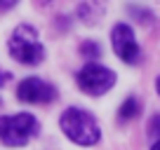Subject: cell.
I'll use <instances>...</instances> for the list:
<instances>
[{
  "instance_id": "cell-9",
  "label": "cell",
  "mask_w": 160,
  "mask_h": 150,
  "mask_svg": "<svg viewBox=\"0 0 160 150\" xmlns=\"http://www.w3.org/2000/svg\"><path fill=\"white\" fill-rule=\"evenodd\" d=\"M82 54H92V56H97V54H99V49H97V45H82Z\"/></svg>"
},
{
  "instance_id": "cell-2",
  "label": "cell",
  "mask_w": 160,
  "mask_h": 150,
  "mask_svg": "<svg viewBox=\"0 0 160 150\" xmlns=\"http://www.w3.org/2000/svg\"><path fill=\"white\" fill-rule=\"evenodd\" d=\"M10 54L14 61H19L24 66H35L45 59V49L40 45L38 33H35L33 26L21 24L14 28V33L10 38Z\"/></svg>"
},
{
  "instance_id": "cell-3",
  "label": "cell",
  "mask_w": 160,
  "mask_h": 150,
  "mask_svg": "<svg viewBox=\"0 0 160 150\" xmlns=\"http://www.w3.org/2000/svg\"><path fill=\"white\" fill-rule=\"evenodd\" d=\"M38 131V120L31 113H17V115L0 117V141L10 148L26 145Z\"/></svg>"
},
{
  "instance_id": "cell-4",
  "label": "cell",
  "mask_w": 160,
  "mask_h": 150,
  "mask_svg": "<svg viewBox=\"0 0 160 150\" xmlns=\"http://www.w3.org/2000/svg\"><path fill=\"white\" fill-rule=\"evenodd\" d=\"M115 85V73L101 63H85L78 73V87L90 96H101Z\"/></svg>"
},
{
  "instance_id": "cell-10",
  "label": "cell",
  "mask_w": 160,
  "mask_h": 150,
  "mask_svg": "<svg viewBox=\"0 0 160 150\" xmlns=\"http://www.w3.org/2000/svg\"><path fill=\"white\" fill-rule=\"evenodd\" d=\"M14 2H17V0H0V10H10Z\"/></svg>"
},
{
  "instance_id": "cell-5",
  "label": "cell",
  "mask_w": 160,
  "mask_h": 150,
  "mask_svg": "<svg viewBox=\"0 0 160 150\" xmlns=\"http://www.w3.org/2000/svg\"><path fill=\"white\" fill-rule=\"evenodd\" d=\"M111 42H113V49L125 63H137L139 61V45H137V38L132 33V28L127 24H115L111 30Z\"/></svg>"
},
{
  "instance_id": "cell-8",
  "label": "cell",
  "mask_w": 160,
  "mask_h": 150,
  "mask_svg": "<svg viewBox=\"0 0 160 150\" xmlns=\"http://www.w3.org/2000/svg\"><path fill=\"white\" fill-rule=\"evenodd\" d=\"M148 134L153 136V138H160V115H153L151 127H148Z\"/></svg>"
},
{
  "instance_id": "cell-1",
  "label": "cell",
  "mask_w": 160,
  "mask_h": 150,
  "mask_svg": "<svg viewBox=\"0 0 160 150\" xmlns=\"http://www.w3.org/2000/svg\"><path fill=\"white\" fill-rule=\"evenodd\" d=\"M59 124H61V131L78 145H94L101 138V129L97 124V120L80 108H66L61 113Z\"/></svg>"
},
{
  "instance_id": "cell-13",
  "label": "cell",
  "mask_w": 160,
  "mask_h": 150,
  "mask_svg": "<svg viewBox=\"0 0 160 150\" xmlns=\"http://www.w3.org/2000/svg\"><path fill=\"white\" fill-rule=\"evenodd\" d=\"M155 89H158V96H160V77H158V82H155Z\"/></svg>"
},
{
  "instance_id": "cell-6",
  "label": "cell",
  "mask_w": 160,
  "mask_h": 150,
  "mask_svg": "<svg viewBox=\"0 0 160 150\" xmlns=\"http://www.w3.org/2000/svg\"><path fill=\"white\" fill-rule=\"evenodd\" d=\"M17 96L24 103H50L57 99V89L42 77H26L17 87Z\"/></svg>"
},
{
  "instance_id": "cell-11",
  "label": "cell",
  "mask_w": 160,
  "mask_h": 150,
  "mask_svg": "<svg viewBox=\"0 0 160 150\" xmlns=\"http://www.w3.org/2000/svg\"><path fill=\"white\" fill-rule=\"evenodd\" d=\"M7 77H10L7 73H0V85H5V82H7Z\"/></svg>"
},
{
  "instance_id": "cell-12",
  "label": "cell",
  "mask_w": 160,
  "mask_h": 150,
  "mask_svg": "<svg viewBox=\"0 0 160 150\" xmlns=\"http://www.w3.org/2000/svg\"><path fill=\"white\" fill-rule=\"evenodd\" d=\"M151 150H160V138H158V141H155V143H153V145H151Z\"/></svg>"
},
{
  "instance_id": "cell-7",
  "label": "cell",
  "mask_w": 160,
  "mask_h": 150,
  "mask_svg": "<svg viewBox=\"0 0 160 150\" xmlns=\"http://www.w3.org/2000/svg\"><path fill=\"white\" fill-rule=\"evenodd\" d=\"M139 101L134 99V96H130V99L125 101V103L120 105V110H118V120L120 122H127V120H134L137 115H139Z\"/></svg>"
}]
</instances>
